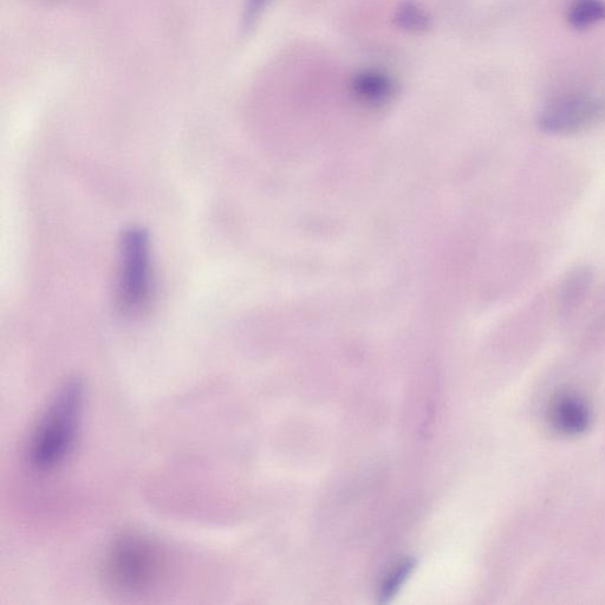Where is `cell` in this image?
I'll return each instance as SVG.
<instances>
[{"label":"cell","mask_w":605,"mask_h":605,"mask_svg":"<svg viewBox=\"0 0 605 605\" xmlns=\"http://www.w3.org/2000/svg\"><path fill=\"white\" fill-rule=\"evenodd\" d=\"M549 425L565 437H576L588 431L593 420L588 402L575 392H562L550 402Z\"/></svg>","instance_id":"5b68a950"},{"label":"cell","mask_w":605,"mask_h":605,"mask_svg":"<svg viewBox=\"0 0 605 605\" xmlns=\"http://www.w3.org/2000/svg\"><path fill=\"white\" fill-rule=\"evenodd\" d=\"M116 305L122 315L139 316L153 296L151 238L141 226H130L120 238Z\"/></svg>","instance_id":"3957f363"},{"label":"cell","mask_w":605,"mask_h":605,"mask_svg":"<svg viewBox=\"0 0 605 605\" xmlns=\"http://www.w3.org/2000/svg\"><path fill=\"white\" fill-rule=\"evenodd\" d=\"M593 282V272L588 268H577L571 271L562 286V312L570 314L583 301L590 284Z\"/></svg>","instance_id":"52a82bcc"},{"label":"cell","mask_w":605,"mask_h":605,"mask_svg":"<svg viewBox=\"0 0 605 605\" xmlns=\"http://www.w3.org/2000/svg\"><path fill=\"white\" fill-rule=\"evenodd\" d=\"M415 568L413 558L401 559L390 569L380 584L379 597L382 603H387L398 594L403 583L408 580Z\"/></svg>","instance_id":"9c48e42d"},{"label":"cell","mask_w":605,"mask_h":605,"mask_svg":"<svg viewBox=\"0 0 605 605\" xmlns=\"http://www.w3.org/2000/svg\"><path fill=\"white\" fill-rule=\"evenodd\" d=\"M604 19V0H572L569 5L568 22L574 29H589Z\"/></svg>","instance_id":"ba28073f"},{"label":"cell","mask_w":605,"mask_h":605,"mask_svg":"<svg viewBox=\"0 0 605 605\" xmlns=\"http://www.w3.org/2000/svg\"><path fill=\"white\" fill-rule=\"evenodd\" d=\"M84 389L78 379L65 381L31 433L26 458L32 470H56L73 451L80 428Z\"/></svg>","instance_id":"6da1fadb"},{"label":"cell","mask_w":605,"mask_h":605,"mask_svg":"<svg viewBox=\"0 0 605 605\" xmlns=\"http://www.w3.org/2000/svg\"><path fill=\"white\" fill-rule=\"evenodd\" d=\"M394 23L401 30L424 32L431 26V18L418 3L403 2L395 11Z\"/></svg>","instance_id":"30bf717a"},{"label":"cell","mask_w":605,"mask_h":605,"mask_svg":"<svg viewBox=\"0 0 605 605\" xmlns=\"http://www.w3.org/2000/svg\"><path fill=\"white\" fill-rule=\"evenodd\" d=\"M605 117V97L569 93L556 97L539 115V127L550 134H572L593 127Z\"/></svg>","instance_id":"277c9868"},{"label":"cell","mask_w":605,"mask_h":605,"mask_svg":"<svg viewBox=\"0 0 605 605\" xmlns=\"http://www.w3.org/2000/svg\"><path fill=\"white\" fill-rule=\"evenodd\" d=\"M351 93L357 100L367 104L387 102L395 93L392 76L380 69H364L351 78Z\"/></svg>","instance_id":"8992f818"},{"label":"cell","mask_w":605,"mask_h":605,"mask_svg":"<svg viewBox=\"0 0 605 605\" xmlns=\"http://www.w3.org/2000/svg\"><path fill=\"white\" fill-rule=\"evenodd\" d=\"M164 557L151 538L125 533L115 539L104 559L103 576L110 588L122 594H139L158 582Z\"/></svg>","instance_id":"7a4b0ae2"},{"label":"cell","mask_w":605,"mask_h":605,"mask_svg":"<svg viewBox=\"0 0 605 605\" xmlns=\"http://www.w3.org/2000/svg\"><path fill=\"white\" fill-rule=\"evenodd\" d=\"M270 2L271 0H247L243 17L245 29L251 28L258 21V18L262 16V13L268 8Z\"/></svg>","instance_id":"8fae6325"}]
</instances>
